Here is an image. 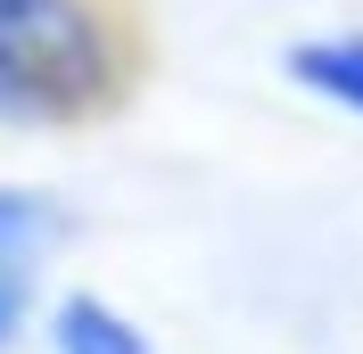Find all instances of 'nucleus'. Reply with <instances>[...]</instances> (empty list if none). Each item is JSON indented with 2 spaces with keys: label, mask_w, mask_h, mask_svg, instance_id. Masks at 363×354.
Masks as SVG:
<instances>
[{
  "label": "nucleus",
  "mask_w": 363,
  "mask_h": 354,
  "mask_svg": "<svg viewBox=\"0 0 363 354\" xmlns=\"http://www.w3.org/2000/svg\"><path fill=\"white\" fill-rule=\"evenodd\" d=\"M116 91L91 0H0V115H83Z\"/></svg>",
  "instance_id": "obj_1"
},
{
  "label": "nucleus",
  "mask_w": 363,
  "mask_h": 354,
  "mask_svg": "<svg viewBox=\"0 0 363 354\" xmlns=\"http://www.w3.org/2000/svg\"><path fill=\"white\" fill-rule=\"evenodd\" d=\"M50 239H58V206L42 190H0V354L17 346L25 321H33Z\"/></svg>",
  "instance_id": "obj_2"
},
{
  "label": "nucleus",
  "mask_w": 363,
  "mask_h": 354,
  "mask_svg": "<svg viewBox=\"0 0 363 354\" xmlns=\"http://www.w3.org/2000/svg\"><path fill=\"white\" fill-rule=\"evenodd\" d=\"M50 354H157V346H149V330H140L124 305L74 288V297L50 305Z\"/></svg>",
  "instance_id": "obj_3"
},
{
  "label": "nucleus",
  "mask_w": 363,
  "mask_h": 354,
  "mask_svg": "<svg viewBox=\"0 0 363 354\" xmlns=\"http://www.w3.org/2000/svg\"><path fill=\"white\" fill-rule=\"evenodd\" d=\"M289 83L330 99V108L363 115V33H322V42H297L289 50Z\"/></svg>",
  "instance_id": "obj_4"
}]
</instances>
